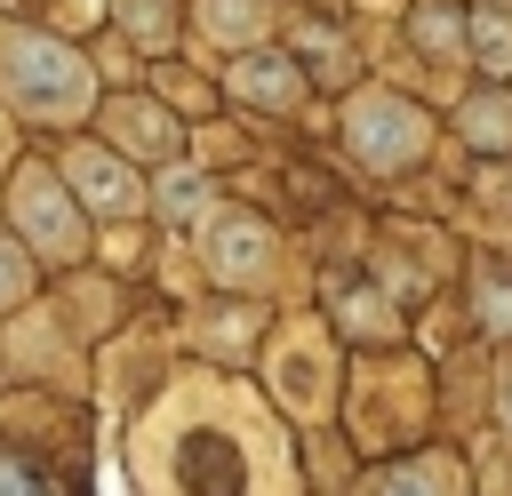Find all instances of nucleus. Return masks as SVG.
Here are the masks:
<instances>
[{
  "instance_id": "2eb2a0df",
  "label": "nucleus",
  "mask_w": 512,
  "mask_h": 496,
  "mask_svg": "<svg viewBox=\"0 0 512 496\" xmlns=\"http://www.w3.org/2000/svg\"><path fill=\"white\" fill-rule=\"evenodd\" d=\"M464 128H472L480 144H504V136H512V112H496V96H480V112H472Z\"/></svg>"
},
{
  "instance_id": "9d476101",
  "label": "nucleus",
  "mask_w": 512,
  "mask_h": 496,
  "mask_svg": "<svg viewBox=\"0 0 512 496\" xmlns=\"http://www.w3.org/2000/svg\"><path fill=\"white\" fill-rule=\"evenodd\" d=\"M160 208L184 224V216H200V208H208V184H200L192 168H176V176H168V192H160Z\"/></svg>"
},
{
  "instance_id": "7ed1b4c3",
  "label": "nucleus",
  "mask_w": 512,
  "mask_h": 496,
  "mask_svg": "<svg viewBox=\"0 0 512 496\" xmlns=\"http://www.w3.org/2000/svg\"><path fill=\"white\" fill-rule=\"evenodd\" d=\"M8 208H16V232L32 240V248H48V256H80V208L64 200V184L48 176V168H24L16 176V192H8Z\"/></svg>"
},
{
  "instance_id": "20e7f679",
  "label": "nucleus",
  "mask_w": 512,
  "mask_h": 496,
  "mask_svg": "<svg viewBox=\"0 0 512 496\" xmlns=\"http://www.w3.org/2000/svg\"><path fill=\"white\" fill-rule=\"evenodd\" d=\"M208 264L224 280H256L264 272V224L256 216H216L208 224Z\"/></svg>"
},
{
  "instance_id": "4468645a",
  "label": "nucleus",
  "mask_w": 512,
  "mask_h": 496,
  "mask_svg": "<svg viewBox=\"0 0 512 496\" xmlns=\"http://www.w3.org/2000/svg\"><path fill=\"white\" fill-rule=\"evenodd\" d=\"M416 40H424V48H456V40H464V24H456V16H440V8H424V16H416Z\"/></svg>"
},
{
  "instance_id": "6e6552de",
  "label": "nucleus",
  "mask_w": 512,
  "mask_h": 496,
  "mask_svg": "<svg viewBox=\"0 0 512 496\" xmlns=\"http://www.w3.org/2000/svg\"><path fill=\"white\" fill-rule=\"evenodd\" d=\"M200 16H208V32H216V40H240V32H256V24H264V0H200Z\"/></svg>"
},
{
  "instance_id": "0eeeda50",
  "label": "nucleus",
  "mask_w": 512,
  "mask_h": 496,
  "mask_svg": "<svg viewBox=\"0 0 512 496\" xmlns=\"http://www.w3.org/2000/svg\"><path fill=\"white\" fill-rule=\"evenodd\" d=\"M376 496H456V472L424 456V464H400V472H384V480H376Z\"/></svg>"
},
{
  "instance_id": "9b49d317",
  "label": "nucleus",
  "mask_w": 512,
  "mask_h": 496,
  "mask_svg": "<svg viewBox=\"0 0 512 496\" xmlns=\"http://www.w3.org/2000/svg\"><path fill=\"white\" fill-rule=\"evenodd\" d=\"M0 496H56V488L32 456H0Z\"/></svg>"
},
{
  "instance_id": "dca6fc26",
  "label": "nucleus",
  "mask_w": 512,
  "mask_h": 496,
  "mask_svg": "<svg viewBox=\"0 0 512 496\" xmlns=\"http://www.w3.org/2000/svg\"><path fill=\"white\" fill-rule=\"evenodd\" d=\"M504 416H512V376H504Z\"/></svg>"
},
{
  "instance_id": "39448f33",
  "label": "nucleus",
  "mask_w": 512,
  "mask_h": 496,
  "mask_svg": "<svg viewBox=\"0 0 512 496\" xmlns=\"http://www.w3.org/2000/svg\"><path fill=\"white\" fill-rule=\"evenodd\" d=\"M232 88H240L248 104H264V112H288V104L304 96L296 64H280V56H240V64H232Z\"/></svg>"
},
{
  "instance_id": "423d86ee",
  "label": "nucleus",
  "mask_w": 512,
  "mask_h": 496,
  "mask_svg": "<svg viewBox=\"0 0 512 496\" xmlns=\"http://www.w3.org/2000/svg\"><path fill=\"white\" fill-rule=\"evenodd\" d=\"M72 184H80L96 208H136V176H120L112 152H80V160H72Z\"/></svg>"
},
{
  "instance_id": "f03ea898",
  "label": "nucleus",
  "mask_w": 512,
  "mask_h": 496,
  "mask_svg": "<svg viewBox=\"0 0 512 496\" xmlns=\"http://www.w3.org/2000/svg\"><path fill=\"white\" fill-rule=\"evenodd\" d=\"M344 128H352V152H360L368 168H400V160H416V152H424V136H432V128H424V112H416L408 96H384V88H368V96L352 104V120H344Z\"/></svg>"
},
{
  "instance_id": "1a4fd4ad",
  "label": "nucleus",
  "mask_w": 512,
  "mask_h": 496,
  "mask_svg": "<svg viewBox=\"0 0 512 496\" xmlns=\"http://www.w3.org/2000/svg\"><path fill=\"white\" fill-rule=\"evenodd\" d=\"M472 56H480L488 72H504V64H512V24H504V16H480V24H472Z\"/></svg>"
},
{
  "instance_id": "f257e3e1",
  "label": "nucleus",
  "mask_w": 512,
  "mask_h": 496,
  "mask_svg": "<svg viewBox=\"0 0 512 496\" xmlns=\"http://www.w3.org/2000/svg\"><path fill=\"white\" fill-rule=\"evenodd\" d=\"M0 96L32 120H72V112H88V64L48 32L0 24Z\"/></svg>"
},
{
  "instance_id": "f8f14e48",
  "label": "nucleus",
  "mask_w": 512,
  "mask_h": 496,
  "mask_svg": "<svg viewBox=\"0 0 512 496\" xmlns=\"http://www.w3.org/2000/svg\"><path fill=\"white\" fill-rule=\"evenodd\" d=\"M120 16L144 32V48H168V0H120Z\"/></svg>"
},
{
  "instance_id": "ddd939ff",
  "label": "nucleus",
  "mask_w": 512,
  "mask_h": 496,
  "mask_svg": "<svg viewBox=\"0 0 512 496\" xmlns=\"http://www.w3.org/2000/svg\"><path fill=\"white\" fill-rule=\"evenodd\" d=\"M32 288V264H24V248L16 240H0V304H16Z\"/></svg>"
}]
</instances>
